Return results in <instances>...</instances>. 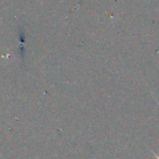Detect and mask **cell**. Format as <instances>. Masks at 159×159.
Instances as JSON below:
<instances>
[{
    "label": "cell",
    "instance_id": "1",
    "mask_svg": "<svg viewBox=\"0 0 159 159\" xmlns=\"http://www.w3.org/2000/svg\"><path fill=\"white\" fill-rule=\"evenodd\" d=\"M154 156H155V157H156V159H159V156H157V155H156V154H154Z\"/></svg>",
    "mask_w": 159,
    "mask_h": 159
}]
</instances>
